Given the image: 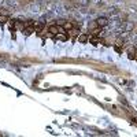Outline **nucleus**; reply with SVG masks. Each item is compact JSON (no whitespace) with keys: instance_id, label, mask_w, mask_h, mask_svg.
<instances>
[{"instance_id":"nucleus-3","label":"nucleus","mask_w":137,"mask_h":137,"mask_svg":"<svg viewBox=\"0 0 137 137\" xmlns=\"http://www.w3.org/2000/svg\"><path fill=\"white\" fill-rule=\"evenodd\" d=\"M97 23L99 26H106L107 25V19L106 18H100V19H97Z\"/></svg>"},{"instance_id":"nucleus-6","label":"nucleus","mask_w":137,"mask_h":137,"mask_svg":"<svg viewBox=\"0 0 137 137\" xmlns=\"http://www.w3.org/2000/svg\"><path fill=\"white\" fill-rule=\"evenodd\" d=\"M63 27H64V29H68V30H71V27H73V25H71L70 22H66V23H63Z\"/></svg>"},{"instance_id":"nucleus-1","label":"nucleus","mask_w":137,"mask_h":137,"mask_svg":"<svg viewBox=\"0 0 137 137\" xmlns=\"http://www.w3.org/2000/svg\"><path fill=\"white\" fill-rule=\"evenodd\" d=\"M34 32H36V29H34V23H29L27 26L23 27V34H25V36H29V34L34 33Z\"/></svg>"},{"instance_id":"nucleus-5","label":"nucleus","mask_w":137,"mask_h":137,"mask_svg":"<svg viewBox=\"0 0 137 137\" xmlns=\"http://www.w3.org/2000/svg\"><path fill=\"white\" fill-rule=\"evenodd\" d=\"M78 40H80L81 43H85L86 40H88V36H85V34H82V36H80V37H78Z\"/></svg>"},{"instance_id":"nucleus-4","label":"nucleus","mask_w":137,"mask_h":137,"mask_svg":"<svg viewBox=\"0 0 137 137\" xmlns=\"http://www.w3.org/2000/svg\"><path fill=\"white\" fill-rule=\"evenodd\" d=\"M55 40H62V41H64V40H67V36H64V34H56Z\"/></svg>"},{"instance_id":"nucleus-2","label":"nucleus","mask_w":137,"mask_h":137,"mask_svg":"<svg viewBox=\"0 0 137 137\" xmlns=\"http://www.w3.org/2000/svg\"><path fill=\"white\" fill-rule=\"evenodd\" d=\"M48 30H49V33H52V34H58V32H63V30L60 29V27H58V26H51Z\"/></svg>"},{"instance_id":"nucleus-7","label":"nucleus","mask_w":137,"mask_h":137,"mask_svg":"<svg viewBox=\"0 0 137 137\" xmlns=\"http://www.w3.org/2000/svg\"><path fill=\"white\" fill-rule=\"evenodd\" d=\"M7 22V15H0V23H6Z\"/></svg>"}]
</instances>
